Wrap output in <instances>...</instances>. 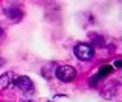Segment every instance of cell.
Masks as SVG:
<instances>
[{
    "mask_svg": "<svg viewBox=\"0 0 122 102\" xmlns=\"http://www.w3.org/2000/svg\"><path fill=\"white\" fill-rule=\"evenodd\" d=\"M55 75L61 82H70L76 76V70L72 66H61L55 70Z\"/></svg>",
    "mask_w": 122,
    "mask_h": 102,
    "instance_id": "cell-1",
    "label": "cell"
},
{
    "mask_svg": "<svg viewBox=\"0 0 122 102\" xmlns=\"http://www.w3.org/2000/svg\"><path fill=\"white\" fill-rule=\"evenodd\" d=\"M15 85L18 87L20 92H23L25 94H28V96H30V94L35 92L34 82L30 81V78H28V76H18L15 79Z\"/></svg>",
    "mask_w": 122,
    "mask_h": 102,
    "instance_id": "cell-2",
    "label": "cell"
},
{
    "mask_svg": "<svg viewBox=\"0 0 122 102\" xmlns=\"http://www.w3.org/2000/svg\"><path fill=\"white\" fill-rule=\"evenodd\" d=\"M75 55L78 56L81 61H89V59L93 58L95 50L90 44H78V46L75 47Z\"/></svg>",
    "mask_w": 122,
    "mask_h": 102,
    "instance_id": "cell-3",
    "label": "cell"
},
{
    "mask_svg": "<svg viewBox=\"0 0 122 102\" xmlns=\"http://www.w3.org/2000/svg\"><path fill=\"white\" fill-rule=\"evenodd\" d=\"M5 12H6L8 18H11L12 21H20V20H21V17H23L21 9H20V8H17V6H11V8H6V9H5Z\"/></svg>",
    "mask_w": 122,
    "mask_h": 102,
    "instance_id": "cell-4",
    "label": "cell"
},
{
    "mask_svg": "<svg viewBox=\"0 0 122 102\" xmlns=\"http://www.w3.org/2000/svg\"><path fill=\"white\" fill-rule=\"evenodd\" d=\"M12 79H14V73H11V72L3 73L2 76H0V87H2V88H6V87L12 82Z\"/></svg>",
    "mask_w": 122,
    "mask_h": 102,
    "instance_id": "cell-5",
    "label": "cell"
},
{
    "mask_svg": "<svg viewBox=\"0 0 122 102\" xmlns=\"http://www.w3.org/2000/svg\"><path fill=\"white\" fill-rule=\"evenodd\" d=\"M112 72H113V67H112V66H104V67H101V70L98 72V75H96L93 79H92V85H93V82L96 81V79L104 78V76H107V75H110Z\"/></svg>",
    "mask_w": 122,
    "mask_h": 102,
    "instance_id": "cell-6",
    "label": "cell"
},
{
    "mask_svg": "<svg viewBox=\"0 0 122 102\" xmlns=\"http://www.w3.org/2000/svg\"><path fill=\"white\" fill-rule=\"evenodd\" d=\"M114 66H116V67H121L122 63H121V61H116V63H114Z\"/></svg>",
    "mask_w": 122,
    "mask_h": 102,
    "instance_id": "cell-7",
    "label": "cell"
},
{
    "mask_svg": "<svg viewBox=\"0 0 122 102\" xmlns=\"http://www.w3.org/2000/svg\"><path fill=\"white\" fill-rule=\"evenodd\" d=\"M2 34H3V31H2V29H0V37H2Z\"/></svg>",
    "mask_w": 122,
    "mask_h": 102,
    "instance_id": "cell-8",
    "label": "cell"
},
{
    "mask_svg": "<svg viewBox=\"0 0 122 102\" xmlns=\"http://www.w3.org/2000/svg\"><path fill=\"white\" fill-rule=\"evenodd\" d=\"M25 102H32V101H25Z\"/></svg>",
    "mask_w": 122,
    "mask_h": 102,
    "instance_id": "cell-9",
    "label": "cell"
}]
</instances>
